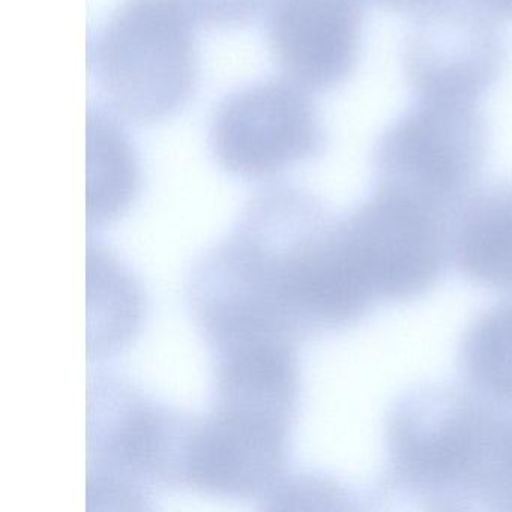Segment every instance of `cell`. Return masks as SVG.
<instances>
[{
  "instance_id": "6da1fadb",
  "label": "cell",
  "mask_w": 512,
  "mask_h": 512,
  "mask_svg": "<svg viewBox=\"0 0 512 512\" xmlns=\"http://www.w3.org/2000/svg\"><path fill=\"white\" fill-rule=\"evenodd\" d=\"M197 28L182 0H127L91 50L110 107L137 124L184 107L199 74Z\"/></svg>"
},
{
  "instance_id": "7a4b0ae2",
  "label": "cell",
  "mask_w": 512,
  "mask_h": 512,
  "mask_svg": "<svg viewBox=\"0 0 512 512\" xmlns=\"http://www.w3.org/2000/svg\"><path fill=\"white\" fill-rule=\"evenodd\" d=\"M89 406L88 499L124 508L146 488L181 487V445L187 418L172 415L128 385L100 380Z\"/></svg>"
},
{
  "instance_id": "3957f363",
  "label": "cell",
  "mask_w": 512,
  "mask_h": 512,
  "mask_svg": "<svg viewBox=\"0 0 512 512\" xmlns=\"http://www.w3.org/2000/svg\"><path fill=\"white\" fill-rule=\"evenodd\" d=\"M292 416L253 401L215 397L208 415L187 421L181 487L265 500L283 481Z\"/></svg>"
},
{
  "instance_id": "277c9868",
  "label": "cell",
  "mask_w": 512,
  "mask_h": 512,
  "mask_svg": "<svg viewBox=\"0 0 512 512\" xmlns=\"http://www.w3.org/2000/svg\"><path fill=\"white\" fill-rule=\"evenodd\" d=\"M310 94L286 77L227 97L211 128L218 163L239 178L266 179L319 154L325 136Z\"/></svg>"
},
{
  "instance_id": "5b68a950",
  "label": "cell",
  "mask_w": 512,
  "mask_h": 512,
  "mask_svg": "<svg viewBox=\"0 0 512 512\" xmlns=\"http://www.w3.org/2000/svg\"><path fill=\"white\" fill-rule=\"evenodd\" d=\"M487 142L478 103L416 100L380 139L389 190L418 202L457 193L475 175Z\"/></svg>"
},
{
  "instance_id": "8992f818",
  "label": "cell",
  "mask_w": 512,
  "mask_h": 512,
  "mask_svg": "<svg viewBox=\"0 0 512 512\" xmlns=\"http://www.w3.org/2000/svg\"><path fill=\"white\" fill-rule=\"evenodd\" d=\"M496 20L475 0H451L416 17L404 52L416 100L478 103L505 59Z\"/></svg>"
},
{
  "instance_id": "52a82bcc",
  "label": "cell",
  "mask_w": 512,
  "mask_h": 512,
  "mask_svg": "<svg viewBox=\"0 0 512 512\" xmlns=\"http://www.w3.org/2000/svg\"><path fill=\"white\" fill-rule=\"evenodd\" d=\"M362 28L364 0H269L272 58L308 92L331 91L349 79Z\"/></svg>"
},
{
  "instance_id": "ba28073f",
  "label": "cell",
  "mask_w": 512,
  "mask_h": 512,
  "mask_svg": "<svg viewBox=\"0 0 512 512\" xmlns=\"http://www.w3.org/2000/svg\"><path fill=\"white\" fill-rule=\"evenodd\" d=\"M340 239L371 293L407 295L436 271V242L422 203L397 191L365 206Z\"/></svg>"
},
{
  "instance_id": "9c48e42d",
  "label": "cell",
  "mask_w": 512,
  "mask_h": 512,
  "mask_svg": "<svg viewBox=\"0 0 512 512\" xmlns=\"http://www.w3.org/2000/svg\"><path fill=\"white\" fill-rule=\"evenodd\" d=\"M139 166L127 134L112 115L88 112L89 224L110 223L136 196Z\"/></svg>"
},
{
  "instance_id": "30bf717a",
  "label": "cell",
  "mask_w": 512,
  "mask_h": 512,
  "mask_svg": "<svg viewBox=\"0 0 512 512\" xmlns=\"http://www.w3.org/2000/svg\"><path fill=\"white\" fill-rule=\"evenodd\" d=\"M463 262L476 278L512 283V194L493 200L463 239Z\"/></svg>"
},
{
  "instance_id": "8fae6325",
  "label": "cell",
  "mask_w": 512,
  "mask_h": 512,
  "mask_svg": "<svg viewBox=\"0 0 512 512\" xmlns=\"http://www.w3.org/2000/svg\"><path fill=\"white\" fill-rule=\"evenodd\" d=\"M460 476L475 479L494 500L512 508V425L467 422Z\"/></svg>"
},
{
  "instance_id": "7c38bea8",
  "label": "cell",
  "mask_w": 512,
  "mask_h": 512,
  "mask_svg": "<svg viewBox=\"0 0 512 512\" xmlns=\"http://www.w3.org/2000/svg\"><path fill=\"white\" fill-rule=\"evenodd\" d=\"M476 374L497 394L512 398V310L493 314L472 343Z\"/></svg>"
},
{
  "instance_id": "4fadbf2b",
  "label": "cell",
  "mask_w": 512,
  "mask_h": 512,
  "mask_svg": "<svg viewBox=\"0 0 512 512\" xmlns=\"http://www.w3.org/2000/svg\"><path fill=\"white\" fill-rule=\"evenodd\" d=\"M374 2L380 7L388 8V10L413 14V16L418 17L434 10V8L448 4L451 0H374Z\"/></svg>"
},
{
  "instance_id": "5bb4252c",
  "label": "cell",
  "mask_w": 512,
  "mask_h": 512,
  "mask_svg": "<svg viewBox=\"0 0 512 512\" xmlns=\"http://www.w3.org/2000/svg\"><path fill=\"white\" fill-rule=\"evenodd\" d=\"M497 20H512V0H475Z\"/></svg>"
}]
</instances>
